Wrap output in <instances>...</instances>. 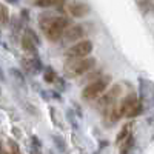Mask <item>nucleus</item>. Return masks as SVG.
<instances>
[{
	"mask_svg": "<svg viewBox=\"0 0 154 154\" xmlns=\"http://www.w3.org/2000/svg\"><path fill=\"white\" fill-rule=\"evenodd\" d=\"M71 25V19L68 17H53V16H42L40 17V28L43 29L48 40L57 42L62 38L63 31Z\"/></svg>",
	"mask_w": 154,
	"mask_h": 154,
	"instance_id": "f257e3e1",
	"label": "nucleus"
},
{
	"mask_svg": "<svg viewBox=\"0 0 154 154\" xmlns=\"http://www.w3.org/2000/svg\"><path fill=\"white\" fill-rule=\"evenodd\" d=\"M111 83V75H99L97 79L91 80L83 89L82 97L85 100H94L96 97H99L105 89L109 86Z\"/></svg>",
	"mask_w": 154,
	"mask_h": 154,
	"instance_id": "f03ea898",
	"label": "nucleus"
},
{
	"mask_svg": "<svg viewBox=\"0 0 154 154\" xmlns=\"http://www.w3.org/2000/svg\"><path fill=\"white\" fill-rule=\"evenodd\" d=\"M94 66H96V59H93V57H88V59L82 57V60L71 62L69 65H66L65 66V74H66V77H71L72 79V77H79V75H82V74H85L88 71H91Z\"/></svg>",
	"mask_w": 154,
	"mask_h": 154,
	"instance_id": "7ed1b4c3",
	"label": "nucleus"
},
{
	"mask_svg": "<svg viewBox=\"0 0 154 154\" xmlns=\"http://www.w3.org/2000/svg\"><path fill=\"white\" fill-rule=\"evenodd\" d=\"M120 93H122V86H120V85H114V86H111L106 93L103 91V93L100 94L102 97H100L99 103H97V108L105 109V108L112 106V105H114V102L119 99Z\"/></svg>",
	"mask_w": 154,
	"mask_h": 154,
	"instance_id": "20e7f679",
	"label": "nucleus"
},
{
	"mask_svg": "<svg viewBox=\"0 0 154 154\" xmlns=\"http://www.w3.org/2000/svg\"><path fill=\"white\" fill-rule=\"evenodd\" d=\"M93 51V43L89 40H80L79 43H75L66 51V57L68 59H82L86 57L88 54H91Z\"/></svg>",
	"mask_w": 154,
	"mask_h": 154,
	"instance_id": "39448f33",
	"label": "nucleus"
},
{
	"mask_svg": "<svg viewBox=\"0 0 154 154\" xmlns=\"http://www.w3.org/2000/svg\"><path fill=\"white\" fill-rule=\"evenodd\" d=\"M40 43L38 40L37 34L31 29V28H26L23 31V35H22V48L26 51L29 54H37V46Z\"/></svg>",
	"mask_w": 154,
	"mask_h": 154,
	"instance_id": "423d86ee",
	"label": "nucleus"
},
{
	"mask_svg": "<svg viewBox=\"0 0 154 154\" xmlns=\"http://www.w3.org/2000/svg\"><path fill=\"white\" fill-rule=\"evenodd\" d=\"M69 29H65L63 31V38L65 42H75V40H80V38L86 34L85 31V26L83 25H74V26H68Z\"/></svg>",
	"mask_w": 154,
	"mask_h": 154,
	"instance_id": "0eeeda50",
	"label": "nucleus"
},
{
	"mask_svg": "<svg viewBox=\"0 0 154 154\" xmlns=\"http://www.w3.org/2000/svg\"><path fill=\"white\" fill-rule=\"evenodd\" d=\"M22 66H23L25 71L29 72V74H37L38 71L42 69V63H40V60H38L37 54H32L29 57H23L22 59Z\"/></svg>",
	"mask_w": 154,
	"mask_h": 154,
	"instance_id": "6e6552de",
	"label": "nucleus"
},
{
	"mask_svg": "<svg viewBox=\"0 0 154 154\" xmlns=\"http://www.w3.org/2000/svg\"><path fill=\"white\" fill-rule=\"evenodd\" d=\"M68 12L72 17H85L86 14H89V6L82 2H71L68 5Z\"/></svg>",
	"mask_w": 154,
	"mask_h": 154,
	"instance_id": "1a4fd4ad",
	"label": "nucleus"
},
{
	"mask_svg": "<svg viewBox=\"0 0 154 154\" xmlns=\"http://www.w3.org/2000/svg\"><path fill=\"white\" fill-rule=\"evenodd\" d=\"M66 0H35L34 5L37 8H59L63 6Z\"/></svg>",
	"mask_w": 154,
	"mask_h": 154,
	"instance_id": "9d476101",
	"label": "nucleus"
},
{
	"mask_svg": "<svg viewBox=\"0 0 154 154\" xmlns=\"http://www.w3.org/2000/svg\"><path fill=\"white\" fill-rule=\"evenodd\" d=\"M143 111V100H136L134 105L128 109V112L125 114V117H137V116Z\"/></svg>",
	"mask_w": 154,
	"mask_h": 154,
	"instance_id": "9b49d317",
	"label": "nucleus"
},
{
	"mask_svg": "<svg viewBox=\"0 0 154 154\" xmlns=\"http://www.w3.org/2000/svg\"><path fill=\"white\" fill-rule=\"evenodd\" d=\"M131 126H133V123H131V122L122 126V130H120V133L117 134V137H116V142H117V145H119V143H122L123 140H125V137H126L128 134H130V130H131Z\"/></svg>",
	"mask_w": 154,
	"mask_h": 154,
	"instance_id": "f8f14e48",
	"label": "nucleus"
},
{
	"mask_svg": "<svg viewBox=\"0 0 154 154\" xmlns=\"http://www.w3.org/2000/svg\"><path fill=\"white\" fill-rule=\"evenodd\" d=\"M56 79H57L56 71L51 68V66H46V68H45V72H43V80H45L46 83H54Z\"/></svg>",
	"mask_w": 154,
	"mask_h": 154,
	"instance_id": "ddd939ff",
	"label": "nucleus"
},
{
	"mask_svg": "<svg viewBox=\"0 0 154 154\" xmlns=\"http://www.w3.org/2000/svg\"><path fill=\"white\" fill-rule=\"evenodd\" d=\"M9 23V9L3 3H0V25H8Z\"/></svg>",
	"mask_w": 154,
	"mask_h": 154,
	"instance_id": "4468645a",
	"label": "nucleus"
},
{
	"mask_svg": "<svg viewBox=\"0 0 154 154\" xmlns=\"http://www.w3.org/2000/svg\"><path fill=\"white\" fill-rule=\"evenodd\" d=\"M139 8L143 14H148L152 9V0H139Z\"/></svg>",
	"mask_w": 154,
	"mask_h": 154,
	"instance_id": "2eb2a0df",
	"label": "nucleus"
},
{
	"mask_svg": "<svg viewBox=\"0 0 154 154\" xmlns=\"http://www.w3.org/2000/svg\"><path fill=\"white\" fill-rule=\"evenodd\" d=\"M9 72H11V75L16 79V82H19L20 85H23V83H25V77H23V74H22L17 68H11V69H9Z\"/></svg>",
	"mask_w": 154,
	"mask_h": 154,
	"instance_id": "dca6fc26",
	"label": "nucleus"
},
{
	"mask_svg": "<svg viewBox=\"0 0 154 154\" xmlns=\"http://www.w3.org/2000/svg\"><path fill=\"white\" fill-rule=\"evenodd\" d=\"M133 145H134V137H133L131 134H128V136L125 137V145L122 146V152L130 151V149L133 148Z\"/></svg>",
	"mask_w": 154,
	"mask_h": 154,
	"instance_id": "f3484780",
	"label": "nucleus"
},
{
	"mask_svg": "<svg viewBox=\"0 0 154 154\" xmlns=\"http://www.w3.org/2000/svg\"><path fill=\"white\" fill-rule=\"evenodd\" d=\"M53 140H54V145H56L60 151H65V149H66V145H65V142H63V139H62L60 136H54Z\"/></svg>",
	"mask_w": 154,
	"mask_h": 154,
	"instance_id": "a211bd4d",
	"label": "nucleus"
},
{
	"mask_svg": "<svg viewBox=\"0 0 154 154\" xmlns=\"http://www.w3.org/2000/svg\"><path fill=\"white\" fill-rule=\"evenodd\" d=\"M8 145L11 146V151H12V152H19V146H17V143H16L12 139L8 140Z\"/></svg>",
	"mask_w": 154,
	"mask_h": 154,
	"instance_id": "6ab92c4d",
	"label": "nucleus"
},
{
	"mask_svg": "<svg viewBox=\"0 0 154 154\" xmlns=\"http://www.w3.org/2000/svg\"><path fill=\"white\" fill-rule=\"evenodd\" d=\"M31 140H32V142H34L37 146H40V142H38V139H37L35 136H32V137H31Z\"/></svg>",
	"mask_w": 154,
	"mask_h": 154,
	"instance_id": "aec40b11",
	"label": "nucleus"
},
{
	"mask_svg": "<svg viewBox=\"0 0 154 154\" xmlns=\"http://www.w3.org/2000/svg\"><path fill=\"white\" fill-rule=\"evenodd\" d=\"M0 80H5V74H3V71H2V68H0Z\"/></svg>",
	"mask_w": 154,
	"mask_h": 154,
	"instance_id": "412c9836",
	"label": "nucleus"
},
{
	"mask_svg": "<svg viewBox=\"0 0 154 154\" xmlns=\"http://www.w3.org/2000/svg\"><path fill=\"white\" fill-rule=\"evenodd\" d=\"M8 2H9V3H16V2H17V0H8Z\"/></svg>",
	"mask_w": 154,
	"mask_h": 154,
	"instance_id": "4be33fe9",
	"label": "nucleus"
}]
</instances>
